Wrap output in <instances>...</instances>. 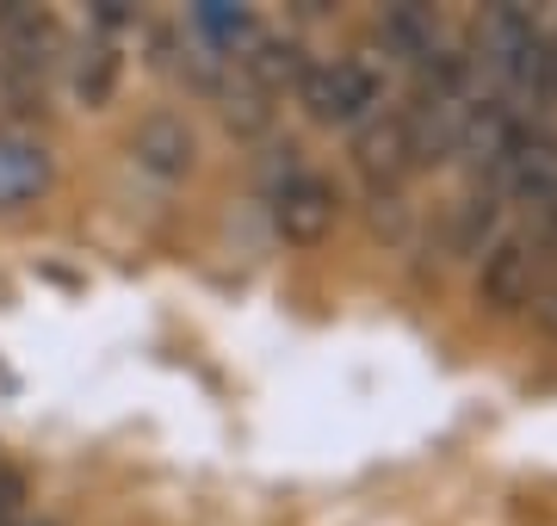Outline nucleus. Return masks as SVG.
Listing matches in <instances>:
<instances>
[{"label": "nucleus", "instance_id": "obj_1", "mask_svg": "<svg viewBox=\"0 0 557 526\" xmlns=\"http://www.w3.org/2000/svg\"><path fill=\"white\" fill-rule=\"evenodd\" d=\"M298 105L329 130H359L384 112V68L372 57H317L298 82Z\"/></svg>", "mask_w": 557, "mask_h": 526}, {"label": "nucleus", "instance_id": "obj_2", "mask_svg": "<svg viewBox=\"0 0 557 526\" xmlns=\"http://www.w3.org/2000/svg\"><path fill=\"white\" fill-rule=\"evenodd\" d=\"M557 279V261L545 254V242H539L527 223H515V229H502L496 242L478 254V298L496 316H515V310H533L539 291Z\"/></svg>", "mask_w": 557, "mask_h": 526}, {"label": "nucleus", "instance_id": "obj_3", "mask_svg": "<svg viewBox=\"0 0 557 526\" xmlns=\"http://www.w3.org/2000/svg\"><path fill=\"white\" fill-rule=\"evenodd\" d=\"M267 217H273V236L292 248H317L341 217V192L329 186V174L304 162H285L267 180Z\"/></svg>", "mask_w": 557, "mask_h": 526}, {"label": "nucleus", "instance_id": "obj_4", "mask_svg": "<svg viewBox=\"0 0 557 526\" xmlns=\"http://www.w3.org/2000/svg\"><path fill=\"white\" fill-rule=\"evenodd\" d=\"M354 162H359V174L379 186V192H397V186L416 174L421 155H416V137H409V118H403V105H384L372 124H359Z\"/></svg>", "mask_w": 557, "mask_h": 526}, {"label": "nucleus", "instance_id": "obj_5", "mask_svg": "<svg viewBox=\"0 0 557 526\" xmlns=\"http://www.w3.org/2000/svg\"><path fill=\"white\" fill-rule=\"evenodd\" d=\"M372 32H379L384 57L403 62L409 75H421L428 62H440L453 50V32H446V20H440L434 7H384Z\"/></svg>", "mask_w": 557, "mask_h": 526}, {"label": "nucleus", "instance_id": "obj_6", "mask_svg": "<svg viewBox=\"0 0 557 526\" xmlns=\"http://www.w3.org/2000/svg\"><path fill=\"white\" fill-rule=\"evenodd\" d=\"M57 180V162L38 137L25 130H0V211H20V204L44 199Z\"/></svg>", "mask_w": 557, "mask_h": 526}, {"label": "nucleus", "instance_id": "obj_7", "mask_svg": "<svg viewBox=\"0 0 557 526\" xmlns=\"http://www.w3.org/2000/svg\"><path fill=\"white\" fill-rule=\"evenodd\" d=\"M186 25H193V38H199L211 57H230V62L248 57V43L267 32V25L248 13V7H223V0H205V7H193V13H186Z\"/></svg>", "mask_w": 557, "mask_h": 526}, {"label": "nucleus", "instance_id": "obj_8", "mask_svg": "<svg viewBox=\"0 0 557 526\" xmlns=\"http://www.w3.org/2000/svg\"><path fill=\"white\" fill-rule=\"evenodd\" d=\"M38 112H44V87L32 82V68L0 57V130H25Z\"/></svg>", "mask_w": 557, "mask_h": 526}, {"label": "nucleus", "instance_id": "obj_9", "mask_svg": "<svg viewBox=\"0 0 557 526\" xmlns=\"http://www.w3.org/2000/svg\"><path fill=\"white\" fill-rule=\"evenodd\" d=\"M137 155H143L149 167H161V174H180V167L193 162V130H186V124H174V118L143 124Z\"/></svg>", "mask_w": 557, "mask_h": 526}, {"label": "nucleus", "instance_id": "obj_10", "mask_svg": "<svg viewBox=\"0 0 557 526\" xmlns=\"http://www.w3.org/2000/svg\"><path fill=\"white\" fill-rule=\"evenodd\" d=\"M527 229H533L539 242H545V254L557 261V186H552V192H539V199L527 204Z\"/></svg>", "mask_w": 557, "mask_h": 526}, {"label": "nucleus", "instance_id": "obj_11", "mask_svg": "<svg viewBox=\"0 0 557 526\" xmlns=\"http://www.w3.org/2000/svg\"><path fill=\"white\" fill-rule=\"evenodd\" d=\"M20 502H25V477L0 459V521H13V514H20Z\"/></svg>", "mask_w": 557, "mask_h": 526}, {"label": "nucleus", "instance_id": "obj_12", "mask_svg": "<svg viewBox=\"0 0 557 526\" xmlns=\"http://www.w3.org/2000/svg\"><path fill=\"white\" fill-rule=\"evenodd\" d=\"M527 316H533V323L545 328V335H557V279L545 285V291H539V304L527 310Z\"/></svg>", "mask_w": 557, "mask_h": 526}, {"label": "nucleus", "instance_id": "obj_13", "mask_svg": "<svg viewBox=\"0 0 557 526\" xmlns=\"http://www.w3.org/2000/svg\"><path fill=\"white\" fill-rule=\"evenodd\" d=\"M545 93L557 100V25L545 32Z\"/></svg>", "mask_w": 557, "mask_h": 526}]
</instances>
